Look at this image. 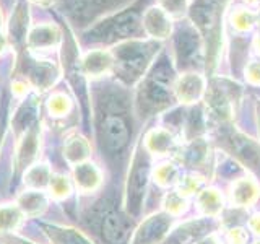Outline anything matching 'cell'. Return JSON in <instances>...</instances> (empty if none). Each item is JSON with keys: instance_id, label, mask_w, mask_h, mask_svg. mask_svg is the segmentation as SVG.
Listing matches in <instances>:
<instances>
[{"instance_id": "1", "label": "cell", "mask_w": 260, "mask_h": 244, "mask_svg": "<svg viewBox=\"0 0 260 244\" xmlns=\"http://www.w3.org/2000/svg\"><path fill=\"white\" fill-rule=\"evenodd\" d=\"M96 140L103 157L116 158L124 151L130 140V129L120 111L111 104L96 112Z\"/></svg>"}, {"instance_id": "2", "label": "cell", "mask_w": 260, "mask_h": 244, "mask_svg": "<svg viewBox=\"0 0 260 244\" xmlns=\"http://www.w3.org/2000/svg\"><path fill=\"white\" fill-rule=\"evenodd\" d=\"M154 47L153 44L143 43V41H125L112 52L114 57V70L117 75L130 83V81L137 80L138 77L145 72L148 67L153 55H154Z\"/></svg>"}, {"instance_id": "3", "label": "cell", "mask_w": 260, "mask_h": 244, "mask_svg": "<svg viewBox=\"0 0 260 244\" xmlns=\"http://www.w3.org/2000/svg\"><path fill=\"white\" fill-rule=\"evenodd\" d=\"M18 78L26 81L29 88L38 89L39 93L51 89L60 77V69L55 62L41 59L35 52L24 54L18 62Z\"/></svg>"}, {"instance_id": "4", "label": "cell", "mask_w": 260, "mask_h": 244, "mask_svg": "<svg viewBox=\"0 0 260 244\" xmlns=\"http://www.w3.org/2000/svg\"><path fill=\"white\" fill-rule=\"evenodd\" d=\"M96 205L85 217L89 218V226L96 230L94 233H98L103 244H122L128 234V223L124 215L109 205L104 207V202Z\"/></svg>"}, {"instance_id": "5", "label": "cell", "mask_w": 260, "mask_h": 244, "mask_svg": "<svg viewBox=\"0 0 260 244\" xmlns=\"http://www.w3.org/2000/svg\"><path fill=\"white\" fill-rule=\"evenodd\" d=\"M41 151V122L38 120L35 126L16 137V146L13 155V177H23L24 171L38 163Z\"/></svg>"}, {"instance_id": "6", "label": "cell", "mask_w": 260, "mask_h": 244, "mask_svg": "<svg viewBox=\"0 0 260 244\" xmlns=\"http://www.w3.org/2000/svg\"><path fill=\"white\" fill-rule=\"evenodd\" d=\"M146 151L143 148V151L135 153L134 157V163L130 166V173H128V179H127V187H125V208L128 214L137 215L140 211V205H142V199L145 194V187H146V177H148V173H146V166H148V161H146Z\"/></svg>"}, {"instance_id": "7", "label": "cell", "mask_w": 260, "mask_h": 244, "mask_svg": "<svg viewBox=\"0 0 260 244\" xmlns=\"http://www.w3.org/2000/svg\"><path fill=\"white\" fill-rule=\"evenodd\" d=\"M63 41L62 29L54 23H43L31 28L26 38V47L29 52H44L59 47Z\"/></svg>"}, {"instance_id": "8", "label": "cell", "mask_w": 260, "mask_h": 244, "mask_svg": "<svg viewBox=\"0 0 260 244\" xmlns=\"http://www.w3.org/2000/svg\"><path fill=\"white\" fill-rule=\"evenodd\" d=\"M72 182L73 187L81 194H93L103 184V173L98 165L93 161H85L73 166L72 171Z\"/></svg>"}, {"instance_id": "9", "label": "cell", "mask_w": 260, "mask_h": 244, "mask_svg": "<svg viewBox=\"0 0 260 244\" xmlns=\"http://www.w3.org/2000/svg\"><path fill=\"white\" fill-rule=\"evenodd\" d=\"M142 28L153 39H166L173 31V18L161 7L154 5L143 13Z\"/></svg>"}, {"instance_id": "10", "label": "cell", "mask_w": 260, "mask_h": 244, "mask_svg": "<svg viewBox=\"0 0 260 244\" xmlns=\"http://www.w3.org/2000/svg\"><path fill=\"white\" fill-rule=\"evenodd\" d=\"M39 226L51 244H94L78 228L57 225V223H46V222H41Z\"/></svg>"}, {"instance_id": "11", "label": "cell", "mask_w": 260, "mask_h": 244, "mask_svg": "<svg viewBox=\"0 0 260 244\" xmlns=\"http://www.w3.org/2000/svg\"><path fill=\"white\" fill-rule=\"evenodd\" d=\"M203 93H205V80L195 72L184 73L174 83V95L184 104L197 103Z\"/></svg>"}, {"instance_id": "12", "label": "cell", "mask_w": 260, "mask_h": 244, "mask_svg": "<svg viewBox=\"0 0 260 244\" xmlns=\"http://www.w3.org/2000/svg\"><path fill=\"white\" fill-rule=\"evenodd\" d=\"M81 67L88 78H101L114 70V57L108 49H94L81 57Z\"/></svg>"}, {"instance_id": "13", "label": "cell", "mask_w": 260, "mask_h": 244, "mask_svg": "<svg viewBox=\"0 0 260 244\" xmlns=\"http://www.w3.org/2000/svg\"><path fill=\"white\" fill-rule=\"evenodd\" d=\"M260 197V186L252 177H239L230 187V202L233 207H252Z\"/></svg>"}, {"instance_id": "14", "label": "cell", "mask_w": 260, "mask_h": 244, "mask_svg": "<svg viewBox=\"0 0 260 244\" xmlns=\"http://www.w3.org/2000/svg\"><path fill=\"white\" fill-rule=\"evenodd\" d=\"M15 203L23 211L24 218H39L49 207V195L46 191L26 189L16 197Z\"/></svg>"}, {"instance_id": "15", "label": "cell", "mask_w": 260, "mask_h": 244, "mask_svg": "<svg viewBox=\"0 0 260 244\" xmlns=\"http://www.w3.org/2000/svg\"><path fill=\"white\" fill-rule=\"evenodd\" d=\"M168 228L165 215H153L140 225L130 244H158Z\"/></svg>"}, {"instance_id": "16", "label": "cell", "mask_w": 260, "mask_h": 244, "mask_svg": "<svg viewBox=\"0 0 260 244\" xmlns=\"http://www.w3.org/2000/svg\"><path fill=\"white\" fill-rule=\"evenodd\" d=\"M143 148L148 151V155L169 157L176 148V138L168 129H153L145 137Z\"/></svg>"}, {"instance_id": "17", "label": "cell", "mask_w": 260, "mask_h": 244, "mask_svg": "<svg viewBox=\"0 0 260 244\" xmlns=\"http://www.w3.org/2000/svg\"><path fill=\"white\" fill-rule=\"evenodd\" d=\"M8 33H10L12 43L16 47L26 46V38L29 33V12L24 0H20L16 4V8L10 20V26H8Z\"/></svg>"}, {"instance_id": "18", "label": "cell", "mask_w": 260, "mask_h": 244, "mask_svg": "<svg viewBox=\"0 0 260 244\" xmlns=\"http://www.w3.org/2000/svg\"><path fill=\"white\" fill-rule=\"evenodd\" d=\"M62 153L65 161L72 166H77L80 163H85L91 157V145L83 135L80 134H72L65 138Z\"/></svg>"}, {"instance_id": "19", "label": "cell", "mask_w": 260, "mask_h": 244, "mask_svg": "<svg viewBox=\"0 0 260 244\" xmlns=\"http://www.w3.org/2000/svg\"><path fill=\"white\" fill-rule=\"evenodd\" d=\"M38 114H39V108H38L36 98H28V100L20 106L18 111H16L15 116H13L12 126H13L15 135L20 137L24 130H28L31 126H35L39 120Z\"/></svg>"}, {"instance_id": "20", "label": "cell", "mask_w": 260, "mask_h": 244, "mask_svg": "<svg viewBox=\"0 0 260 244\" xmlns=\"http://www.w3.org/2000/svg\"><path fill=\"white\" fill-rule=\"evenodd\" d=\"M52 169L47 163L38 161L31 168H28L23 174V184L28 189H38V191H46L49 187V182L52 179Z\"/></svg>"}, {"instance_id": "21", "label": "cell", "mask_w": 260, "mask_h": 244, "mask_svg": "<svg viewBox=\"0 0 260 244\" xmlns=\"http://www.w3.org/2000/svg\"><path fill=\"white\" fill-rule=\"evenodd\" d=\"M224 199L218 189H203L197 194V210L205 217H218L223 211Z\"/></svg>"}, {"instance_id": "22", "label": "cell", "mask_w": 260, "mask_h": 244, "mask_svg": "<svg viewBox=\"0 0 260 244\" xmlns=\"http://www.w3.org/2000/svg\"><path fill=\"white\" fill-rule=\"evenodd\" d=\"M23 220L24 215L16 203H2L0 205V236L13 234L21 226Z\"/></svg>"}, {"instance_id": "23", "label": "cell", "mask_w": 260, "mask_h": 244, "mask_svg": "<svg viewBox=\"0 0 260 244\" xmlns=\"http://www.w3.org/2000/svg\"><path fill=\"white\" fill-rule=\"evenodd\" d=\"M154 182L161 187H169L177 182L179 176V168L174 161H162L161 165H158L153 169L151 173Z\"/></svg>"}, {"instance_id": "24", "label": "cell", "mask_w": 260, "mask_h": 244, "mask_svg": "<svg viewBox=\"0 0 260 244\" xmlns=\"http://www.w3.org/2000/svg\"><path fill=\"white\" fill-rule=\"evenodd\" d=\"M47 191L52 199L65 200L70 197V194L73 191V182L67 174L57 173V174H52V179H51V182H49Z\"/></svg>"}, {"instance_id": "25", "label": "cell", "mask_w": 260, "mask_h": 244, "mask_svg": "<svg viewBox=\"0 0 260 244\" xmlns=\"http://www.w3.org/2000/svg\"><path fill=\"white\" fill-rule=\"evenodd\" d=\"M72 111V100L65 93H52L47 100V112L54 119H63L67 117Z\"/></svg>"}, {"instance_id": "26", "label": "cell", "mask_w": 260, "mask_h": 244, "mask_svg": "<svg viewBox=\"0 0 260 244\" xmlns=\"http://www.w3.org/2000/svg\"><path fill=\"white\" fill-rule=\"evenodd\" d=\"M202 186H203V177L200 174L190 173V174H185V176L177 179L176 191L187 199V197H190V195H193V194H199Z\"/></svg>"}, {"instance_id": "27", "label": "cell", "mask_w": 260, "mask_h": 244, "mask_svg": "<svg viewBox=\"0 0 260 244\" xmlns=\"http://www.w3.org/2000/svg\"><path fill=\"white\" fill-rule=\"evenodd\" d=\"M231 24L236 31H249L255 24V13L247 8H236L231 15Z\"/></svg>"}, {"instance_id": "28", "label": "cell", "mask_w": 260, "mask_h": 244, "mask_svg": "<svg viewBox=\"0 0 260 244\" xmlns=\"http://www.w3.org/2000/svg\"><path fill=\"white\" fill-rule=\"evenodd\" d=\"M162 207H165L168 215L177 217V215H181L182 211L187 210V199L184 197V195L179 194L177 191H171L165 195Z\"/></svg>"}, {"instance_id": "29", "label": "cell", "mask_w": 260, "mask_h": 244, "mask_svg": "<svg viewBox=\"0 0 260 244\" xmlns=\"http://www.w3.org/2000/svg\"><path fill=\"white\" fill-rule=\"evenodd\" d=\"M158 7H161L171 18H179L187 12L189 0H158Z\"/></svg>"}, {"instance_id": "30", "label": "cell", "mask_w": 260, "mask_h": 244, "mask_svg": "<svg viewBox=\"0 0 260 244\" xmlns=\"http://www.w3.org/2000/svg\"><path fill=\"white\" fill-rule=\"evenodd\" d=\"M247 239H249V233L242 226H234L226 233L228 244H247Z\"/></svg>"}, {"instance_id": "31", "label": "cell", "mask_w": 260, "mask_h": 244, "mask_svg": "<svg viewBox=\"0 0 260 244\" xmlns=\"http://www.w3.org/2000/svg\"><path fill=\"white\" fill-rule=\"evenodd\" d=\"M246 80L252 85H260V62L254 60L246 67Z\"/></svg>"}, {"instance_id": "32", "label": "cell", "mask_w": 260, "mask_h": 244, "mask_svg": "<svg viewBox=\"0 0 260 244\" xmlns=\"http://www.w3.org/2000/svg\"><path fill=\"white\" fill-rule=\"evenodd\" d=\"M0 242L2 244H36L32 242L26 238H21V236H16L15 233L13 234H4L0 236Z\"/></svg>"}, {"instance_id": "33", "label": "cell", "mask_w": 260, "mask_h": 244, "mask_svg": "<svg viewBox=\"0 0 260 244\" xmlns=\"http://www.w3.org/2000/svg\"><path fill=\"white\" fill-rule=\"evenodd\" d=\"M247 225H249V230L252 233H254L255 236H260V211H258V214H254L249 218Z\"/></svg>"}, {"instance_id": "34", "label": "cell", "mask_w": 260, "mask_h": 244, "mask_svg": "<svg viewBox=\"0 0 260 244\" xmlns=\"http://www.w3.org/2000/svg\"><path fill=\"white\" fill-rule=\"evenodd\" d=\"M5 130H7V114L5 111L0 112V148H2L4 138H5Z\"/></svg>"}, {"instance_id": "35", "label": "cell", "mask_w": 260, "mask_h": 244, "mask_svg": "<svg viewBox=\"0 0 260 244\" xmlns=\"http://www.w3.org/2000/svg\"><path fill=\"white\" fill-rule=\"evenodd\" d=\"M197 244H223V242L219 241L218 236H215V234H210V236H207V238H203L202 241H199Z\"/></svg>"}, {"instance_id": "36", "label": "cell", "mask_w": 260, "mask_h": 244, "mask_svg": "<svg viewBox=\"0 0 260 244\" xmlns=\"http://www.w3.org/2000/svg\"><path fill=\"white\" fill-rule=\"evenodd\" d=\"M8 47V38L4 35L2 31H0V55H2Z\"/></svg>"}, {"instance_id": "37", "label": "cell", "mask_w": 260, "mask_h": 244, "mask_svg": "<svg viewBox=\"0 0 260 244\" xmlns=\"http://www.w3.org/2000/svg\"><path fill=\"white\" fill-rule=\"evenodd\" d=\"M32 2H36L41 7H51L55 2V0H32Z\"/></svg>"}, {"instance_id": "38", "label": "cell", "mask_w": 260, "mask_h": 244, "mask_svg": "<svg viewBox=\"0 0 260 244\" xmlns=\"http://www.w3.org/2000/svg\"><path fill=\"white\" fill-rule=\"evenodd\" d=\"M254 44H255V49H257V52L260 54V36H257V38H255V43H254Z\"/></svg>"}, {"instance_id": "39", "label": "cell", "mask_w": 260, "mask_h": 244, "mask_svg": "<svg viewBox=\"0 0 260 244\" xmlns=\"http://www.w3.org/2000/svg\"><path fill=\"white\" fill-rule=\"evenodd\" d=\"M244 2H247L250 5H257V4H260V0H244Z\"/></svg>"}, {"instance_id": "40", "label": "cell", "mask_w": 260, "mask_h": 244, "mask_svg": "<svg viewBox=\"0 0 260 244\" xmlns=\"http://www.w3.org/2000/svg\"><path fill=\"white\" fill-rule=\"evenodd\" d=\"M2 24H4V15H2V10H0V29H2Z\"/></svg>"}, {"instance_id": "41", "label": "cell", "mask_w": 260, "mask_h": 244, "mask_svg": "<svg viewBox=\"0 0 260 244\" xmlns=\"http://www.w3.org/2000/svg\"><path fill=\"white\" fill-rule=\"evenodd\" d=\"M103 2H116V0H103Z\"/></svg>"}, {"instance_id": "42", "label": "cell", "mask_w": 260, "mask_h": 244, "mask_svg": "<svg viewBox=\"0 0 260 244\" xmlns=\"http://www.w3.org/2000/svg\"><path fill=\"white\" fill-rule=\"evenodd\" d=\"M252 244H260V241H255V242H252Z\"/></svg>"}]
</instances>
